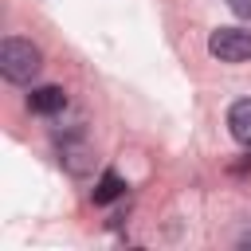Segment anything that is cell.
<instances>
[{
  "instance_id": "5b68a950",
  "label": "cell",
  "mask_w": 251,
  "mask_h": 251,
  "mask_svg": "<svg viewBox=\"0 0 251 251\" xmlns=\"http://www.w3.org/2000/svg\"><path fill=\"white\" fill-rule=\"evenodd\" d=\"M126 192V180L118 176V173H102V180L94 184V204H110V200H118Z\"/></svg>"
},
{
  "instance_id": "7a4b0ae2",
  "label": "cell",
  "mask_w": 251,
  "mask_h": 251,
  "mask_svg": "<svg viewBox=\"0 0 251 251\" xmlns=\"http://www.w3.org/2000/svg\"><path fill=\"white\" fill-rule=\"evenodd\" d=\"M208 51L220 63H247L251 59V31L243 27H216L208 39Z\"/></svg>"
},
{
  "instance_id": "3957f363",
  "label": "cell",
  "mask_w": 251,
  "mask_h": 251,
  "mask_svg": "<svg viewBox=\"0 0 251 251\" xmlns=\"http://www.w3.org/2000/svg\"><path fill=\"white\" fill-rule=\"evenodd\" d=\"M63 106H67L63 86H35V90L27 94V110H31V114H59Z\"/></svg>"
},
{
  "instance_id": "277c9868",
  "label": "cell",
  "mask_w": 251,
  "mask_h": 251,
  "mask_svg": "<svg viewBox=\"0 0 251 251\" xmlns=\"http://www.w3.org/2000/svg\"><path fill=\"white\" fill-rule=\"evenodd\" d=\"M227 129L239 145H251V98H239L231 110H227Z\"/></svg>"
},
{
  "instance_id": "8992f818",
  "label": "cell",
  "mask_w": 251,
  "mask_h": 251,
  "mask_svg": "<svg viewBox=\"0 0 251 251\" xmlns=\"http://www.w3.org/2000/svg\"><path fill=\"white\" fill-rule=\"evenodd\" d=\"M235 16H251V0H227Z\"/></svg>"
},
{
  "instance_id": "6da1fadb",
  "label": "cell",
  "mask_w": 251,
  "mask_h": 251,
  "mask_svg": "<svg viewBox=\"0 0 251 251\" xmlns=\"http://www.w3.org/2000/svg\"><path fill=\"white\" fill-rule=\"evenodd\" d=\"M35 71H39V47L27 43V39L8 35V39L0 43V75H4L8 82H31Z\"/></svg>"
}]
</instances>
